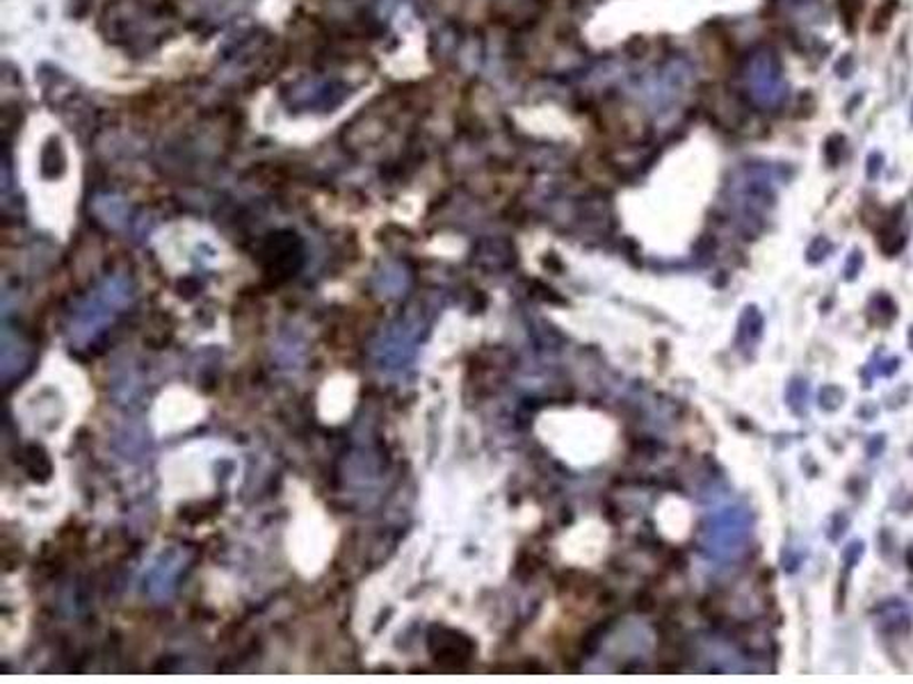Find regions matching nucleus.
<instances>
[{
    "label": "nucleus",
    "instance_id": "obj_2",
    "mask_svg": "<svg viewBox=\"0 0 913 684\" xmlns=\"http://www.w3.org/2000/svg\"><path fill=\"white\" fill-rule=\"evenodd\" d=\"M412 338L405 327H395L377 347V360L386 372L400 370L407 366V360L412 356Z\"/></svg>",
    "mask_w": 913,
    "mask_h": 684
},
{
    "label": "nucleus",
    "instance_id": "obj_1",
    "mask_svg": "<svg viewBox=\"0 0 913 684\" xmlns=\"http://www.w3.org/2000/svg\"><path fill=\"white\" fill-rule=\"evenodd\" d=\"M129 299L131 293L124 278L105 280V284L97 293H92L73 315L69 329L71 343L85 345L94 340V336L103 331V327L114 317V313H119V308H124Z\"/></svg>",
    "mask_w": 913,
    "mask_h": 684
},
{
    "label": "nucleus",
    "instance_id": "obj_3",
    "mask_svg": "<svg viewBox=\"0 0 913 684\" xmlns=\"http://www.w3.org/2000/svg\"><path fill=\"white\" fill-rule=\"evenodd\" d=\"M179 571H181V554L179 552H170L168 557L163 554L161 561H155L153 569L149 571V578H146L149 593L158 600L168 598L174 589Z\"/></svg>",
    "mask_w": 913,
    "mask_h": 684
}]
</instances>
